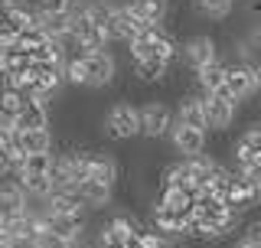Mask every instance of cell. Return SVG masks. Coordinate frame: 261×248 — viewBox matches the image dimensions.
Masks as SVG:
<instances>
[{"mask_svg": "<svg viewBox=\"0 0 261 248\" xmlns=\"http://www.w3.org/2000/svg\"><path fill=\"white\" fill-rule=\"evenodd\" d=\"M101 128L111 140H130L141 134V108L130 102H114L101 118Z\"/></svg>", "mask_w": 261, "mask_h": 248, "instance_id": "cell-1", "label": "cell"}, {"mask_svg": "<svg viewBox=\"0 0 261 248\" xmlns=\"http://www.w3.org/2000/svg\"><path fill=\"white\" fill-rule=\"evenodd\" d=\"M225 88L235 102H248L261 92V69L245 62H225Z\"/></svg>", "mask_w": 261, "mask_h": 248, "instance_id": "cell-2", "label": "cell"}, {"mask_svg": "<svg viewBox=\"0 0 261 248\" xmlns=\"http://www.w3.org/2000/svg\"><path fill=\"white\" fill-rule=\"evenodd\" d=\"M173 124H176V118H173V111H170L167 102H157V98H153V102L141 105V134L144 137L157 140L163 134H170Z\"/></svg>", "mask_w": 261, "mask_h": 248, "instance_id": "cell-3", "label": "cell"}, {"mask_svg": "<svg viewBox=\"0 0 261 248\" xmlns=\"http://www.w3.org/2000/svg\"><path fill=\"white\" fill-rule=\"evenodd\" d=\"M179 56H183L186 69L199 72V69H206L212 62H219V43L212 36H206V33H199V36H190L183 46H179Z\"/></svg>", "mask_w": 261, "mask_h": 248, "instance_id": "cell-4", "label": "cell"}, {"mask_svg": "<svg viewBox=\"0 0 261 248\" xmlns=\"http://www.w3.org/2000/svg\"><path fill=\"white\" fill-rule=\"evenodd\" d=\"M85 59V88H108L114 76H118V62H114V56L108 49H101V53H88L82 56Z\"/></svg>", "mask_w": 261, "mask_h": 248, "instance_id": "cell-5", "label": "cell"}, {"mask_svg": "<svg viewBox=\"0 0 261 248\" xmlns=\"http://www.w3.org/2000/svg\"><path fill=\"white\" fill-rule=\"evenodd\" d=\"M202 108H206L209 131H219V134H225L235 124V114H239V105L232 98H222V95H202Z\"/></svg>", "mask_w": 261, "mask_h": 248, "instance_id": "cell-6", "label": "cell"}, {"mask_svg": "<svg viewBox=\"0 0 261 248\" xmlns=\"http://www.w3.org/2000/svg\"><path fill=\"white\" fill-rule=\"evenodd\" d=\"M27 203H30V196L23 193V186L16 183V180L0 183V226L10 222V219L27 216Z\"/></svg>", "mask_w": 261, "mask_h": 248, "instance_id": "cell-7", "label": "cell"}, {"mask_svg": "<svg viewBox=\"0 0 261 248\" xmlns=\"http://www.w3.org/2000/svg\"><path fill=\"white\" fill-rule=\"evenodd\" d=\"M225 203L232 206L239 216H245V212H251V209L261 203V189H258L255 183H248L245 177H239V173H235L232 186H228V193H225Z\"/></svg>", "mask_w": 261, "mask_h": 248, "instance_id": "cell-8", "label": "cell"}, {"mask_svg": "<svg viewBox=\"0 0 261 248\" xmlns=\"http://www.w3.org/2000/svg\"><path fill=\"white\" fill-rule=\"evenodd\" d=\"M43 226L53 235H59L65 245H79L85 235V216H59V212H49L43 219Z\"/></svg>", "mask_w": 261, "mask_h": 248, "instance_id": "cell-9", "label": "cell"}, {"mask_svg": "<svg viewBox=\"0 0 261 248\" xmlns=\"http://www.w3.org/2000/svg\"><path fill=\"white\" fill-rule=\"evenodd\" d=\"M53 128L46 131H13V151L30 157V154H53Z\"/></svg>", "mask_w": 261, "mask_h": 248, "instance_id": "cell-10", "label": "cell"}, {"mask_svg": "<svg viewBox=\"0 0 261 248\" xmlns=\"http://www.w3.org/2000/svg\"><path fill=\"white\" fill-rule=\"evenodd\" d=\"M170 140H173V147L183 157H199L206 154V131L199 128H190V124H173V131H170Z\"/></svg>", "mask_w": 261, "mask_h": 248, "instance_id": "cell-11", "label": "cell"}, {"mask_svg": "<svg viewBox=\"0 0 261 248\" xmlns=\"http://www.w3.org/2000/svg\"><path fill=\"white\" fill-rule=\"evenodd\" d=\"M127 7L144 27H160L170 13V0H127Z\"/></svg>", "mask_w": 261, "mask_h": 248, "instance_id": "cell-12", "label": "cell"}, {"mask_svg": "<svg viewBox=\"0 0 261 248\" xmlns=\"http://www.w3.org/2000/svg\"><path fill=\"white\" fill-rule=\"evenodd\" d=\"M49 121H53V114H49V105H43V102H30L27 108L16 114L13 131H46Z\"/></svg>", "mask_w": 261, "mask_h": 248, "instance_id": "cell-13", "label": "cell"}, {"mask_svg": "<svg viewBox=\"0 0 261 248\" xmlns=\"http://www.w3.org/2000/svg\"><path fill=\"white\" fill-rule=\"evenodd\" d=\"M176 121L179 124H190V128L206 131V108H202V95H183L176 105Z\"/></svg>", "mask_w": 261, "mask_h": 248, "instance_id": "cell-14", "label": "cell"}, {"mask_svg": "<svg viewBox=\"0 0 261 248\" xmlns=\"http://www.w3.org/2000/svg\"><path fill=\"white\" fill-rule=\"evenodd\" d=\"M193 203H196V196H190L179 186H163L157 193V200H153V206L170 209V212H183V216H193Z\"/></svg>", "mask_w": 261, "mask_h": 248, "instance_id": "cell-15", "label": "cell"}, {"mask_svg": "<svg viewBox=\"0 0 261 248\" xmlns=\"http://www.w3.org/2000/svg\"><path fill=\"white\" fill-rule=\"evenodd\" d=\"M75 193L82 196L85 209H101V206H108V203H111L114 186H108V183H98V180H85V183H79Z\"/></svg>", "mask_w": 261, "mask_h": 248, "instance_id": "cell-16", "label": "cell"}, {"mask_svg": "<svg viewBox=\"0 0 261 248\" xmlns=\"http://www.w3.org/2000/svg\"><path fill=\"white\" fill-rule=\"evenodd\" d=\"M196 85L202 88V95H219L225 88V62L219 59V62L206 65V69H199L196 72Z\"/></svg>", "mask_w": 261, "mask_h": 248, "instance_id": "cell-17", "label": "cell"}, {"mask_svg": "<svg viewBox=\"0 0 261 248\" xmlns=\"http://www.w3.org/2000/svg\"><path fill=\"white\" fill-rule=\"evenodd\" d=\"M49 212H59V216H85V203L75 189H65V193H53L49 196Z\"/></svg>", "mask_w": 261, "mask_h": 248, "instance_id": "cell-18", "label": "cell"}, {"mask_svg": "<svg viewBox=\"0 0 261 248\" xmlns=\"http://www.w3.org/2000/svg\"><path fill=\"white\" fill-rule=\"evenodd\" d=\"M118 177H121V167H118V160H114L111 154H101V151H95V157H92V180L114 186V183H118Z\"/></svg>", "mask_w": 261, "mask_h": 248, "instance_id": "cell-19", "label": "cell"}, {"mask_svg": "<svg viewBox=\"0 0 261 248\" xmlns=\"http://www.w3.org/2000/svg\"><path fill=\"white\" fill-rule=\"evenodd\" d=\"M4 23H7V27H13L16 33L33 30V27H36V7L16 4V7H10V10H4Z\"/></svg>", "mask_w": 261, "mask_h": 248, "instance_id": "cell-20", "label": "cell"}, {"mask_svg": "<svg viewBox=\"0 0 261 248\" xmlns=\"http://www.w3.org/2000/svg\"><path fill=\"white\" fill-rule=\"evenodd\" d=\"M167 69H170V65L163 62V59L134 62V76H137V82H144V85H153V82H163V79H167Z\"/></svg>", "mask_w": 261, "mask_h": 248, "instance_id": "cell-21", "label": "cell"}, {"mask_svg": "<svg viewBox=\"0 0 261 248\" xmlns=\"http://www.w3.org/2000/svg\"><path fill=\"white\" fill-rule=\"evenodd\" d=\"M196 10L206 20H228L235 10V0H196Z\"/></svg>", "mask_w": 261, "mask_h": 248, "instance_id": "cell-22", "label": "cell"}, {"mask_svg": "<svg viewBox=\"0 0 261 248\" xmlns=\"http://www.w3.org/2000/svg\"><path fill=\"white\" fill-rule=\"evenodd\" d=\"M30 105V98L23 95V92H16V88H7V85H0V111H7V114H20L23 108Z\"/></svg>", "mask_w": 261, "mask_h": 248, "instance_id": "cell-23", "label": "cell"}, {"mask_svg": "<svg viewBox=\"0 0 261 248\" xmlns=\"http://www.w3.org/2000/svg\"><path fill=\"white\" fill-rule=\"evenodd\" d=\"M130 248H170V242L157 229H141V232L134 235V242H130Z\"/></svg>", "mask_w": 261, "mask_h": 248, "instance_id": "cell-24", "label": "cell"}, {"mask_svg": "<svg viewBox=\"0 0 261 248\" xmlns=\"http://www.w3.org/2000/svg\"><path fill=\"white\" fill-rule=\"evenodd\" d=\"M56 163V154H30L27 157V173H36V177H49Z\"/></svg>", "mask_w": 261, "mask_h": 248, "instance_id": "cell-25", "label": "cell"}, {"mask_svg": "<svg viewBox=\"0 0 261 248\" xmlns=\"http://www.w3.org/2000/svg\"><path fill=\"white\" fill-rule=\"evenodd\" d=\"M65 82H69V85H82V88H85V59H82V56H72V59H69V65H65Z\"/></svg>", "mask_w": 261, "mask_h": 248, "instance_id": "cell-26", "label": "cell"}, {"mask_svg": "<svg viewBox=\"0 0 261 248\" xmlns=\"http://www.w3.org/2000/svg\"><path fill=\"white\" fill-rule=\"evenodd\" d=\"M30 248H69V245H65L59 235H53V232L43 226V222H39V232H36V238H33Z\"/></svg>", "mask_w": 261, "mask_h": 248, "instance_id": "cell-27", "label": "cell"}, {"mask_svg": "<svg viewBox=\"0 0 261 248\" xmlns=\"http://www.w3.org/2000/svg\"><path fill=\"white\" fill-rule=\"evenodd\" d=\"M36 10H43V13H75V0H36Z\"/></svg>", "mask_w": 261, "mask_h": 248, "instance_id": "cell-28", "label": "cell"}, {"mask_svg": "<svg viewBox=\"0 0 261 248\" xmlns=\"http://www.w3.org/2000/svg\"><path fill=\"white\" fill-rule=\"evenodd\" d=\"M13 49H20V33L0 23V53H13Z\"/></svg>", "mask_w": 261, "mask_h": 248, "instance_id": "cell-29", "label": "cell"}, {"mask_svg": "<svg viewBox=\"0 0 261 248\" xmlns=\"http://www.w3.org/2000/svg\"><path fill=\"white\" fill-rule=\"evenodd\" d=\"M242 140H245L248 147H255V151L261 154V121H251L248 128L242 131Z\"/></svg>", "mask_w": 261, "mask_h": 248, "instance_id": "cell-30", "label": "cell"}, {"mask_svg": "<svg viewBox=\"0 0 261 248\" xmlns=\"http://www.w3.org/2000/svg\"><path fill=\"white\" fill-rule=\"evenodd\" d=\"M239 177H245V180H248V183H255V186L261 189V163H255V167H251V170L239 173Z\"/></svg>", "mask_w": 261, "mask_h": 248, "instance_id": "cell-31", "label": "cell"}, {"mask_svg": "<svg viewBox=\"0 0 261 248\" xmlns=\"http://www.w3.org/2000/svg\"><path fill=\"white\" fill-rule=\"evenodd\" d=\"M235 248H261L258 238H251V235H242L239 242H235Z\"/></svg>", "mask_w": 261, "mask_h": 248, "instance_id": "cell-32", "label": "cell"}, {"mask_svg": "<svg viewBox=\"0 0 261 248\" xmlns=\"http://www.w3.org/2000/svg\"><path fill=\"white\" fill-rule=\"evenodd\" d=\"M7 76H10V56L0 53V79H7Z\"/></svg>", "mask_w": 261, "mask_h": 248, "instance_id": "cell-33", "label": "cell"}, {"mask_svg": "<svg viewBox=\"0 0 261 248\" xmlns=\"http://www.w3.org/2000/svg\"><path fill=\"white\" fill-rule=\"evenodd\" d=\"M10 7H16V0H0V10H10Z\"/></svg>", "mask_w": 261, "mask_h": 248, "instance_id": "cell-34", "label": "cell"}, {"mask_svg": "<svg viewBox=\"0 0 261 248\" xmlns=\"http://www.w3.org/2000/svg\"><path fill=\"white\" fill-rule=\"evenodd\" d=\"M255 39H258V43H261V23H258V27H255Z\"/></svg>", "mask_w": 261, "mask_h": 248, "instance_id": "cell-35", "label": "cell"}, {"mask_svg": "<svg viewBox=\"0 0 261 248\" xmlns=\"http://www.w3.org/2000/svg\"><path fill=\"white\" fill-rule=\"evenodd\" d=\"M0 248H16V245H10V242H0Z\"/></svg>", "mask_w": 261, "mask_h": 248, "instance_id": "cell-36", "label": "cell"}, {"mask_svg": "<svg viewBox=\"0 0 261 248\" xmlns=\"http://www.w3.org/2000/svg\"><path fill=\"white\" fill-rule=\"evenodd\" d=\"M69 248H82V245H69Z\"/></svg>", "mask_w": 261, "mask_h": 248, "instance_id": "cell-37", "label": "cell"}]
</instances>
